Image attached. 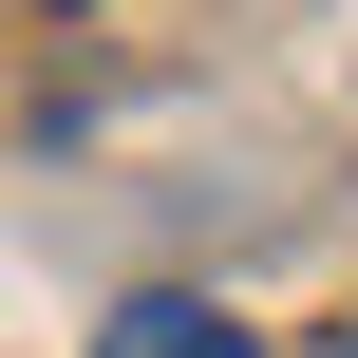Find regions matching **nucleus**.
Returning <instances> with one entry per match:
<instances>
[{
    "mask_svg": "<svg viewBox=\"0 0 358 358\" xmlns=\"http://www.w3.org/2000/svg\"><path fill=\"white\" fill-rule=\"evenodd\" d=\"M94 358H264V340H245L227 302H189V283H151V302H113V321H94Z\"/></svg>",
    "mask_w": 358,
    "mask_h": 358,
    "instance_id": "f257e3e1",
    "label": "nucleus"
},
{
    "mask_svg": "<svg viewBox=\"0 0 358 358\" xmlns=\"http://www.w3.org/2000/svg\"><path fill=\"white\" fill-rule=\"evenodd\" d=\"M340 358H358V321H340Z\"/></svg>",
    "mask_w": 358,
    "mask_h": 358,
    "instance_id": "f03ea898",
    "label": "nucleus"
}]
</instances>
